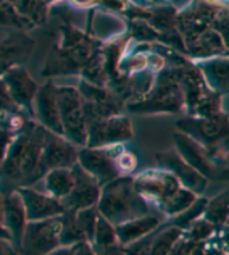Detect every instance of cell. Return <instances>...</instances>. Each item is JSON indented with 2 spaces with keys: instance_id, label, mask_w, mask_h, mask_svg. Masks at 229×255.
Segmentation results:
<instances>
[{
  "instance_id": "1",
  "label": "cell",
  "mask_w": 229,
  "mask_h": 255,
  "mask_svg": "<svg viewBox=\"0 0 229 255\" xmlns=\"http://www.w3.org/2000/svg\"><path fill=\"white\" fill-rule=\"evenodd\" d=\"M47 129L36 122L26 123L18 132L8 152L0 163V191L2 194L18 187H31L42 181V147Z\"/></svg>"
},
{
  "instance_id": "2",
  "label": "cell",
  "mask_w": 229,
  "mask_h": 255,
  "mask_svg": "<svg viewBox=\"0 0 229 255\" xmlns=\"http://www.w3.org/2000/svg\"><path fill=\"white\" fill-rule=\"evenodd\" d=\"M97 210L114 226L158 212L137 194L132 176H119L102 186Z\"/></svg>"
},
{
  "instance_id": "3",
  "label": "cell",
  "mask_w": 229,
  "mask_h": 255,
  "mask_svg": "<svg viewBox=\"0 0 229 255\" xmlns=\"http://www.w3.org/2000/svg\"><path fill=\"white\" fill-rule=\"evenodd\" d=\"M178 129L204 144L220 165L225 162L229 149V120L226 117L215 115L181 120L178 122Z\"/></svg>"
},
{
  "instance_id": "4",
  "label": "cell",
  "mask_w": 229,
  "mask_h": 255,
  "mask_svg": "<svg viewBox=\"0 0 229 255\" xmlns=\"http://www.w3.org/2000/svg\"><path fill=\"white\" fill-rule=\"evenodd\" d=\"M60 120H62L63 137L75 145L86 147L87 144V118L83 97L76 89L62 87L57 89Z\"/></svg>"
},
{
  "instance_id": "5",
  "label": "cell",
  "mask_w": 229,
  "mask_h": 255,
  "mask_svg": "<svg viewBox=\"0 0 229 255\" xmlns=\"http://www.w3.org/2000/svg\"><path fill=\"white\" fill-rule=\"evenodd\" d=\"M62 217L28 221L21 244L18 247L19 255H49L62 247Z\"/></svg>"
},
{
  "instance_id": "6",
  "label": "cell",
  "mask_w": 229,
  "mask_h": 255,
  "mask_svg": "<svg viewBox=\"0 0 229 255\" xmlns=\"http://www.w3.org/2000/svg\"><path fill=\"white\" fill-rule=\"evenodd\" d=\"M134 187L140 197L153 205L155 209H158L166 199H170L183 186L176 176L158 166V168L145 170L134 176Z\"/></svg>"
},
{
  "instance_id": "7",
  "label": "cell",
  "mask_w": 229,
  "mask_h": 255,
  "mask_svg": "<svg viewBox=\"0 0 229 255\" xmlns=\"http://www.w3.org/2000/svg\"><path fill=\"white\" fill-rule=\"evenodd\" d=\"M123 145L110 147H81L78 155V165L94 176L100 186L109 184L110 181L119 178L116 168V157Z\"/></svg>"
},
{
  "instance_id": "8",
  "label": "cell",
  "mask_w": 229,
  "mask_h": 255,
  "mask_svg": "<svg viewBox=\"0 0 229 255\" xmlns=\"http://www.w3.org/2000/svg\"><path fill=\"white\" fill-rule=\"evenodd\" d=\"M134 136L131 120L126 117H109L87 123L86 147L123 145Z\"/></svg>"
},
{
  "instance_id": "9",
  "label": "cell",
  "mask_w": 229,
  "mask_h": 255,
  "mask_svg": "<svg viewBox=\"0 0 229 255\" xmlns=\"http://www.w3.org/2000/svg\"><path fill=\"white\" fill-rule=\"evenodd\" d=\"M174 149L181 155L186 163H189L192 168L204 174L207 179H217L220 170V163L212 157L208 149L200 144L199 140L187 136L184 132H174Z\"/></svg>"
},
{
  "instance_id": "10",
  "label": "cell",
  "mask_w": 229,
  "mask_h": 255,
  "mask_svg": "<svg viewBox=\"0 0 229 255\" xmlns=\"http://www.w3.org/2000/svg\"><path fill=\"white\" fill-rule=\"evenodd\" d=\"M73 174H75L73 189L68 196L62 200L65 210L78 212L83 209L97 207L100 192H102V186L99 184V181L94 176H91V174L78 163L73 166Z\"/></svg>"
},
{
  "instance_id": "11",
  "label": "cell",
  "mask_w": 229,
  "mask_h": 255,
  "mask_svg": "<svg viewBox=\"0 0 229 255\" xmlns=\"http://www.w3.org/2000/svg\"><path fill=\"white\" fill-rule=\"evenodd\" d=\"M155 160H157L160 168L170 171L173 176H176L181 186L186 187V189L192 191L194 194H197V196H202L204 191L207 189L208 181L210 179H207L204 174H200L197 170L192 168L189 163H186L176 152V149L158 152L157 155H155Z\"/></svg>"
},
{
  "instance_id": "12",
  "label": "cell",
  "mask_w": 229,
  "mask_h": 255,
  "mask_svg": "<svg viewBox=\"0 0 229 255\" xmlns=\"http://www.w3.org/2000/svg\"><path fill=\"white\" fill-rule=\"evenodd\" d=\"M79 147L55 132L47 131L42 147V168L45 173L55 168H73L78 163Z\"/></svg>"
},
{
  "instance_id": "13",
  "label": "cell",
  "mask_w": 229,
  "mask_h": 255,
  "mask_svg": "<svg viewBox=\"0 0 229 255\" xmlns=\"http://www.w3.org/2000/svg\"><path fill=\"white\" fill-rule=\"evenodd\" d=\"M18 192L21 194L23 202L26 207L28 221H40L62 217L66 212L62 200L53 199L47 192L37 191L34 187H18Z\"/></svg>"
},
{
  "instance_id": "14",
  "label": "cell",
  "mask_w": 229,
  "mask_h": 255,
  "mask_svg": "<svg viewBox=\"0 0 229 255\" xmlns=\"http://www.w3.org/2000/svg\"><path fill=\"white\" fill-rule=\"evenodd\" d=\"M3 223L10 233L11 244L18 249L28 225L26 207L18 189H11L3 194Z\"/></svg>"
},
{
  "instance_id": "15",
  "label": "cell",
  "mask_w": 229,
  "mask_h": 255,
  "mask_svg": "<svg viewBox=\"0 0 229 255\" xmlns=\"http://www.w3.org/2000/svg\"><path fill=\"white\" fill-rule=\"evenodd\" d=\"M34 113L39 118L40 126H44L47 131L63 136L57 89H53L52 84H47L42 89H39L37 96L34 99Z\"/></svg>"
},
{
  "instance_id": "16",
  "label": "cell",
  "mask_w": 229,
  "mask_h": 255,
  "mask_svg": "<svg viewBox=\"0 0 229 255\" xmlns=\"http://www.w3.org/2000/svg\"><path fill=\"white\" fill-rule=\"evenodd\" d=\"M183 107V97H181V84L174 83L171 76L161 79L158 84V92L152 100L144 102L142 105L131 107L132 112H181Z\"/></svg>"
},
{
  "instance_id": "17",
  "label": "cell",
  "mask_w": 229,
  "mask_h": 255,
  "mask_svg": "<svg viewBox=\"0 0 229 255\" xmlns=\"http://www.w3.org/2000/svg\"><path fill=\"white\" fill-rule=\"evenodd\" d=\"M165 221H166V218L160 212L124 221V223L116 226V236H118L119 244L126 247L132 243H136L139 239L149 236V234L155 233L158 228L163 226Z\"/></svg>"
},
{
  "instance_id": "18",
  "label": "cell",
  "mask_w": 229,
  "mask_h": 255,
  "mask_svg": "<svg viewBox=\"0 0 229 255\" xmlns=\"http://www.w3.org/2000/svg\"><path fill=\"white\" fill-rule=\"evenodd\" d=\"M5 86L8 87V91L11 94L13 100L16 102V105H21L26 109V112L32 115V104L37 96V84L29 78V75L26 73V70L15 66L11 68L5 76Z\"/></svg>"
},
{
  "instance_id": "19",
  "label": "cell",
  "mask_w": 229,
  "mask_h": 255,
  "mask_svg": "<svg viewBox=\"0 0 229 255\" xmlns=\"http://www.w3.org/2000/svg\"><path fill=\"white\" fill-rule=\"evenodd\" d=\"M34 42L23 34L10 36L6 41L0 42V73H8L16 65L29 57Z\"/></svg>"
},
{
  "instance_id": "20",
  "label": "cell",
  "mask_w": 229,
  "mask_h": 255,
  "mask_svg": "<svg viewBox=\"0 0 229 255\" xmlns=\"http://www.w3.org/2000/svg\"><path fill=\"white\" fill-rule=\"evenodd\" d=\"M44 192L57 200H63L73 189L75 184V174L73 168H55L49 170L42 178Z\"/></svg>"
},
{
  "instance_id": "21",
  "label": "cell",
  "mask_w": 229,
  "mask_h": 255,
  "mask_svg": "<svg viewBox=\"0 0 229 255\" xmlns=\"http://www.w3.org/2000/svg\"><path fill=\"white\" fill-rule=\"evenodd\" d=\"M184 231L178 226L165 223L153 233L150 255H171L173 249L183 238Z\"/></svg>"
},
{
  "instance_id": "22",
  "label": "cell",
  "mask_w": 229,
  "mask_h": 255,
  "mask_svg": "<svg viewBox=\"0 0 229 255\" xmlns=\"http://www.w3.org/2000/svg\"><path fill=\"white\" fill-rule=\"evenodd\" d=\"M202 217L210 221V223L217 228V231L228 223V220H229V187L225 189L223 192H220L218 196H215L213 199H208L207 209Z\"/></svg>"
},
{
  "instance_id": "23",
  "label": "cell",
  "mask_w": 229,
  "mask_h": 255,
  "mask_svg": "<svg viewBox=\"0 0 229 255\" xmlns=\"http://www.w3.org/2000/svg\"><path fill=\"white\" fill-rule=\"evenodd\" d=\"M199 197L200 196L194 194L192 191L186 189V187H181V189L174 192L170 199H166L157 210L163 215L165 218H173V217H176V215L186 212L189 207H192Z\"/></svg>"
},
{
  "instance_id": "24",
  "label": "cell",
  "mask_w": 229,
  "mask_h": 255,
  "mask_svg": "<svg viewBox=\"0 0 229 255\" xmlns=\"http://www.w3.org/2000/svg\"><path fill=\"white\" fill-rule=\"evenodd\" d=\"M60 243H62V247H73L79 243H89L75 212H65L62 215Z\"/></svg>"
},
{
  "instance_id": "25",
  "label": "cell",
  "mask_w": 229,
  "mask_h": 255,
  "mask_svg": "<svg viewBox=\"0 0 229 255\" xmlns=\"http://www.w3.org/2000/svg\"><path fill=\"white\" fill-rule=\"evenodd\" d=\"M114 244H119L118 236H116V226L100 215L97 226H96V233H94V238L91 241L92 249L97 252V251L107 249V247H112Z\"/></svg>"
},
{
  "instance_id": "26",
  "label": "cell",
  "mask_w": 229,
  "mask_h": 255,
  "mask_svg": "<svg viewBox=\"0 0 229 255\" xmlns=\"http://www.w3.org/2000/svg\"><path fill=\"white\" fill-rule=\"evenodd\" d=\"M208 81L213 84L217 91L229 92V60H217L204 66Z\"/></svg>"
},
{
  "instance_id": "27",
  "label": "cell",
  "mask_w": 229,
  "mask_h": 255,
  "mask_svg": "<svg viewBox=\"0 0 229 255\" xmlns=\"http://www.w3.org/2000/svg\"><path fill=\"white\" fill-rule=\"evenodd\" d=\"M215 234H217V228H215L210 221L205 220L204 217H200L191 223V226L184 230V236L187 239H191L195 244H204L207 241H210Z\"/></svg>"
},
{
  "instance_id": "28",
  "label": "cell",
  "mask_w": 229,
  "mask_h": 255,
  "mask_svg": "<svg viewBox=\"0 0 229 255\" xmlns=\"http://www.w3.org/2000/svg\"><path fill=\"white\" fill-rule=\"evenodd\" d=\"M137 157L134 155L131 150H126L124 147L121 149V152L116 157V168L119 171L121 176H131L137 168Z\"/></svg>"
},
{
  "instance_id": "29",
  "label": "cell",
  "mask_w": 229,
  "mask_h": 255,
  "mask_svg": "<svg viewBox=\"0 0 229 255\" xmlns=\"http://www.w3.org/2000/svg\"><path fill=\"white\" fill-rule=\"evenodd\" d=\"M152 241H153V233L142 239L136 241V243L126 246L124 252H126V255H150Z\"/></svg>"
},
{
  "instance_id": "30",
  "label": "cell",
  "mask_w": 229,
  "mask_h": 255,
  "mask_svg": "<svg viewBox=\"0 0 229 255\" xmlns=\"http://www.w3.org/2000/svg\"><path fill=\"white\" fill-rule=\"evenodd\" d=\"M204 255H229V252L223 247V244L220 243L218 236L215 234V236L204 243Z\"/></svg>"
},
{
  "instance_id": "31",
  "label": "cell",
  "mask_w": 229,
  "mask_h": 255,
  "mask_svg": "<svg viewBox=\"0 0 229 255\" xmlns=\"http://www.w3.org/2000/svg\"><path fill=\"white\" fill-rule=\"evenodd\" d=\"M13 139H15V134H11L10 131H6L5 128L0 126V163L3 162V158L10 149Z\"/></svg>"
},
{
  "instance_id": "32",
  "label": "cell",
  "mask_w": 229,
  "mask_h": 255,
  "mask_svg": "<svg viewBox=\"0 0 229 255\" xmlns=\"http://www.w3.org/2000/svg\"><path fill=\"white\" fill-rule=\"evenodd\" d=\"M71 255H96L91 243H79L71 247Z\"/></svg>"
},
{
  "instance_id": "33",
  "label": "cell",
  "mask_w": 229,
  "mask_h": 255,
  "mask_svg": "<svg viewBox=\"0 0 229 255\" xmlns=\"http://www.w3.org/2000/svg\"><path fill=\"white\" fill-rule=\"evenodd\" d=\"M94 252H96V251H94ZM96 255H126V252H124V247L121 244H114L112 247H107V249L97 251Z\"/></svg>"
},
{
  "instance_id": "34",
  "label": "cell",
  "mask_w": 229,
  "mask_h": 255,
  "mask_svg": "<svg viewBox=\"0 0 229 255\" xmlns=\"http://www.w3.org/2000/svg\"><path fill=\"white\" fill-rule=\"evenodd\" d=\"M0 255H19V252L11 243L0 239Z\"/></svg>"
},
{
  "instance_id": "35",
  "label": "cell",
  "mask_w": 229,
  "mask_h": 255,
  "mask_svg": "<svg viewBox=\"0 0 229 255\" xmlns=\"http://www.w3.org/2000/svg\"><path fill=\"white\" fill-rule=\"evenodd\" d=\"M217 236L220 239V243L223 244L225 249L229 252V225H225L223 228H220L217 231Z\"/></svg>"
},
{
  "instance_id": "36",
  "label": "cell",
  "mask_w": 229,
  "mask_h": 255,
  "mask_svg": "<svg viewBox=\"0 0 229 255\" xmlns=\"http://www.w3.org/2000/svg\"><path fill=\"white\" fill-rule=\"evenodd\" d=\"M49 255H71V247H60L55 252H52Z\"/></svg>"
},
{
  "instance_id": "37",
  "label": "cell",
  "mask_w": 229,
  "mask_h": 255,
  "mask_svg": "<svg viewBox=\"0 0 229 255\" xmlns=\"http://www.w3.org/2000/svg\"><path fill=\"white\" fill-rule=\"evenodd\" d=\"M217 179H220V181H229V166H228V168H223L218 173Z\"/></svg>"
},
{
  "instance_id": "38",
  "label": "cell",
  "mask_w": 229,
  "mask_h": 255,
  "mask_svg": "<svg viewBox=\"0 0 229 255\" xmlns=\"http://www.w3.org/2000/svg\"><path fill=\"white\" fill-rule=\"evenodd\" d=\"M191 255H204V244H199L194 247V251L191 252Z\"/></svg>"
},
{
  "instance_id": "39",
  "label": "cell",
  "mask_w": 229,
  "mask_h": 255,
  "mask_svg": "<svg viewBox=\"0 0 229 255\" xmlns=\"http://www.w3.org/2000/svg\"><path fill=\"white\" fill-rule=\"evenodd\" d=\"M226 225H229V220H228V223H226Z\"/></svg>"
}]
</instances>
